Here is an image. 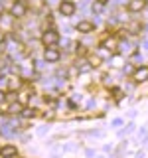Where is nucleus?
Here are the masks:
<instances>
[{
	"label": "nucleus",
	"mask_w": 148,
	"mask_h": 158,
	"mask_svg": "<svg viewBox=\"0 0 148 158\" xmlns=\"http://www.w3.org/2000/svg\"><path fill=\"white\" fill-rule=\"evenodd\" d=\"M53 101H56V97H53V95H46V103H53Z\"/></svg>",
	"instance_id": "f3484780"
},
{
	"label": "nucleus",
	"mask_w": 148,
	"mask_h": 158,
	"mask_svg": "<svg viewBox=\"0 0 148 158\" xmlns=\"http://www.w3.org/2000/svg\"><path fill=\"white\" fill-rule=\"evenodd\" d=\"M57 42H59V34L56 32V30H46V32L42 34V44H43L46 48L56 46Z\"/></svg>",
	"instance_id": "f257e3e1"
},
{
	"label": "nucleus",
	"mask_w": 148,
	"mask_h": 158,
	"mask_svg": "<svg viewBox=\"0 0 148 158\" xmlns=\"http://www.w3.org/2000/svg\"><path fill=\"white\" fill-rule=\"evenodd\" d=\"M26 10H28V6L24 2H16L12 6V10H10V14H12L14 18H22V16H26Z\"/></svg>",
	"instance_id": "20e7f679"
},
{
	"label": "nucleus",
	"mask_w": 148,
	"mask_h": 158,
	"mask_svg": "<svg viewBox=\"0 0 148 158\" xmlns=\"http://www.w3.org/2000/svg\"><path fill=\"white\" fill-rule=\"evenodd\" d=\"M10 113H22V103H16V105L10 107Z\"/></svg>",
	"instance_id": "9b49d317"
},
{
	"label": "nucleus",
	"mask_w": 148,
	"mask_h": 158,
	"mask_svg": "<svg viewBox=\"0 0 148 158\" xmlns=\"http://www.w3.org/2000/svg\"><path fill=\"white\" fill-rule=\"evenodd\" d=\"M34 115H36V111H34V109H22V117L30 118V117H34Z\"/></svg>",
	"instance_id": "9d476101"
},
{
	"label": "nucleus",
	"mask_w": 148,
	"mask_h": 158,
	"mask_svg": "<svg viewBox=\"0 0 148 158\" xmlns=\"http://www.w3.org/2000/svg\"><path fill=\"white\" fill-rule=\"evenodd\" d=\"M77 53H81V56H83V53H85V48H83V46H77Z\"/></svg>",
	"instance_id": "6ab92c4d"
},
{
	"label": "nucleus",
	"mask_w": 148,
	"mask_h": 158,
	"mask_svg": "<svg viewBox=\"0 0 148 158\" xmlns=\"http://www.w3.org/2000/svg\"><path fill=\"white\" fill-rule=\"evenodd\" d=\"M77 30H79V32H83V34H89V32L95 30V24H93V22H79L77 24Z\"/></svg>",
	"instance_id": "6e6552de"
},
{
	"label": "nucleus",
	"mask_w": 148,
	"mask_h": 158,
	"mask_svg": "<svg viewBox=\"0 0 148 158\" xmlns=\"http://www.w3.org/2000/svg\"><path fill=\"white\" fill-rule=\"evenodd\" d=\"M59 12H61V16H73L75 14V4L71 0H63L59 4Z\"/></svg>",
	"instance_id": "f03ea898"
},
{
	"label": "nucleus",
	"mask_w": 148,
	"mask_h": 158,
	"mask_svg": "<svg viewBox=\"0 0 148 158\" xmlns=\"http://www.w3.org/2000/svg\"><path fill=\"white\" fill-rule=\"evenodd\" d=\"M28 95H30V93H22V95L18 97V103H22V105H24V103H28Z\"/></svg>",
	"instance_id": "4468645a"
},
{
	"label": "nucleus",
	"mask_w": 148,
	"mask_h": 158,
	"mask_svg": "<svg viewBox=\"0 0 148 158\" xmlns=\"http://www.w3.org/2000/svg\"><path fill=\"white\" fill-rule=\"evenodd\" d=\"M77 69L81 73H87V71H91V65H89V61H85V59H83V61H77Z\"/></svg>",
	"instance_id": "1a4fd4ad"
},
{
	"label": "nucleus",
	"mask_w": 148,
	"mask_h": 158,
	"mask_svg": "<svg viewBox=\"0 0 148 158\" xmlns=\"http://www.w3.org/2000/svg\"><path fill=\"white\" fill-rule=\"evenodd\" d=\"M4 99H6V93H4V91H0V103H2Z\"/></svg>",
	"instance_id": "aec40b11"
},
{
	"label": "nucleus",
	"mask_w": 148,
	"mask_h": 158,
	"mask_svg": "<svg viewBox=\"0 0 148 158\" xmlns=\"http://www.w3.org/2000/svg\"><path fill=\"white\" fill-rule=\"evenodd\" d=\"M0 156H2V158H14V156H16V146H12V144L2 146V148H0Z\"/></svg>",
	"instance_id": "0eeeda50"
},
{
	"label": "nucleus",
	"mask_w": 148,
	"mask_h": 158,
	"mask_svg": "<svg viewBox=\"0 0 148 158\" xmlns=\"http://www.w3.org/2000/svg\"><path fill=\"white\" fill-rule=\"evenodd\" d=\"M97 2H99V4H107L109 0H97Z\"/></svg>",
	"instance_id": "412c9836"
},
{
	"label": "nucleus",
	"mask_w": 148,
	"mask_h": 158,
	"mask_svg": "<svg viewBox=\"0 0 148 158\" xmlns=\"http://www.w3.org/2000/svg\"><path fill=\"white\" fill-rule=\"evenodd\" d=\"M43 57H46V61H47V63H56V61H59L61 53H59V49H56V48L51 46V48H47V49H46Z\"/></svg>",
	"instance_id": "7ed1b4c3"
},
{
	"label": "nucleus",
	"mask_w": 148,
	"mask_h": 158,
	"mask_svg": "<svg viewBox=\"0 0 148 158\" xmlns=\"http://www.w3.org/2000/svg\"><path fill=\"white\" fill-rule=\"evenodd\" d=\"M113 125H115V127H121L122 121H121V118H115V121H113Z\"/></svg>",
	"instance_id": "a211bd4d"
},
{
	"label": "nucleus",
	"mask_w": 148,
	"mask_h": 158,
	"mask_svg": "<svg viewBox=\"0 0 148 158\" xmlns=\"http://www.w3.org/2000/svg\"><path fill=\"white\" fill-rule=\"evenodd\" d=\"M138 30H140V26H138V24H132V26H130V34H138Z\"/></svg>",
	"instance_id": "dca6fc26"
},
{
	"label": "nucleus",
	"mask_w": 148,
	"mask_h": 158,
	"mask_svg": "<svg viewBox=\"0 0 148 158\" xmlns=\"http://www.w3.org/2000/svg\"><path fill=\"white\" fill-rule=\"evenodd\" d=\"M113 97H115V99H121L122 97V93H121V89H118V87H113Z\"/></svg>",
	"instance_id": "ddd939ff"
},
{
	"label": "nucleus",
	"mask_w": 148,
	"mask_h": 158,
	"mask_svg": "<svg viewBox=\"0 0 148 158\" xmlns=\"http://www.w3.org/2000/svg\"><path fill=\"white\" fill-rule=\"evenodd\" d=\"M132 77H134V81H136V83L146 81V79H148V67H138Z\"/></svg>",
	"instance_id": "423d86ee"
},
{
	"label": "nucleus",
	"mask_w": 148,
	"mask_h": 158,
	"mask_svg": "<svg viewBox=\"0 0 148 158\" xmlns=\"http://www.w3.org/2000/svg\"><path fill=\"white\" fill-rule=\"evenodd\" d=\"M103 48H107V49H113V48H115V40H107V42L103 44Z\"/></svg>",
	"instance_id": "f8f14e48"
},
{
	"label": "nucleus",
	"mask_w": 148,
	"mask_h": 158,
	"mask_svg": "<svg viewBox=\"0 0 148 158\" xmlns=\"http://www.w3.org/2000/svg\"><path fill=\"white\" fill-rule=\"evenodd\" d=\"M146 6V0H128V10L130 12H140Z\"/></svg>",
	"instance_id": "39448f33"
},
{
	"label": "nucleus",
	"mask_w": 148,
	"mask_h": 158,
	"mask_svg": "<svg viewBox=\"0 0 148 158\" xmlns=\"http://www.w3.org/2000/svg\"><path fill=\"white\" fill-rule=\"evenodd\" d=\"M20 83H22L20 79H16V81H10V89H18V87H20Z\"/></svg>",
	"instance_id": "2eb2a0df"
}]
</instances>
